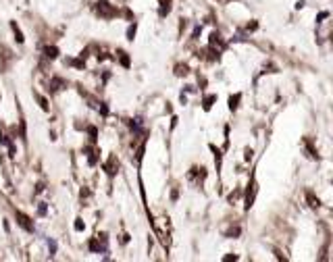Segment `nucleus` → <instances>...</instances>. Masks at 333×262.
<instances>
[{"label":"nucleus","instance_id":"29","mask_svg":"<svg viewBox=\"0 0 333 262\" xmlns=\"http://www.w3.org/2000/svg\"><path fill=\"white\" fill-rule=\"evenodd\" d=\"M40 191H44V183H38V187H36V194H40Z\"/></svg>","mask_w":333,"mask_h":262},{"label":"nucleus","instance_id":"2","mask_svg":"<svg viewBox=\"0 0 333 262\" xmlns=\"http://www.w3.org/2000/svg\"><path fill=\"white\" fill-rule=\"evenodd\" d=\"M15 218H17V225H19V227H23V229L28 231V233H33V221H31L28 214H23L21 210H17V212H15Z\"/></svg>","mask_w":333,"mask_h":262},{"label":"nucleus","instance_id":"8","mask_svg":"<svg viewBox=\"0 0 333 262\" xmlns=\"http://www.w3.org/2000/svg\"><path fill=\"white\" fill-rule=\"evenodd\" d=\"M56 56H58V48L56 46H46V48H44V58L55 60Z\"/></svg>","mask_w":333,"mask_h":262},{"label":"nucleus","instance_id":"6","mask_svg":"<svg viewBox=\"0 0 333 262\" xmlns=\"http://www.w3.org/2000/svg\"><path fill=\"white\" fill-rule=\"evenodd\" d=\"M117 169H119V162H117L115 156H111V158H109L107 162H104V171H107V173L111 175V177H112V175L117 173Z\"/></svg>","mask_w":333,"mask_h":262},{"label":"nucleus","instance_id":"10","mask_svg":"<svg viewBox=\"0 0 333 262\" xmlns=\"http://www.w3.org/2000/svg\"><path fill=\"white\" fill-rule=\"evenodd\" d=\"M11 29H13V33H15L17 44H23V42H25V38H23V33H21V29H19V25H17L15 21H11Z\"/></svg>","mask_w":333,"mask_h":262},{"label":"nucleus","instance_id":"9","mask_svg":"<svg viewBox=\"0 0 333 262\" xmlns=\"http://www.w3.org/2000/svg\"><path fill=\"white\" fill-rule=\"evenodd\" d=\"M117 58H119V63L123 65L125 69H129V67H131V60H129V56H127V52H125V50H117Z\"/></svg>","mask_w":333,"mask_h":262},{"label":"nucleus","instance_id":"26","mask_svg":"<svg viewBox=\"0 0 333 262\" xmlns=\"http://www.w3.org/2000/svg\"><path fill=\"white\" fill-rule=\"evenodd\" d=\"M256 27H258V23H256V21H254V23H250V25H248V31H254V29H256Z\"/></svg>","mask_w":333,"mask_h":262},{"label":"nucleus","instance_id":"19","mask_svg":"<svg viewBox=\"0 0 333 262\" xmlns=\"http://www.w3.org/2000/svg\"><path fill=\"white\" fill-rule=\"evenodd\" d=\"M98 150H94V152H90V158H87V162H90V164H96V162H98Z\"/></svg>","mask_w":333,"mask_h":262},{"label":"nucleus","instance_id":"28","mask_svg":"<svg viewBox=\"0 0 333 262\" xmlns=\"http://www.w3.org/2000/svg\"><path fill=\"white\" fill-rule=\"evenodd\" d=\"M223 260H225V262H229V260H238V256H235V254H233V256H231V254H229V256H225V258H223Z\"/></svg>","mask_w":333,"mask_h":262},{"label":"nucleus","instance_id":"25","mask_svg":"<svg viewBox=\"0 0 333 262\" xmlns=\"http://www.w3.org/2000/svg\"><path fill=\"white\" fill-rule=\"evenodd\" d=\"M252 154H254V152L250 150V148H246V156H244V158H246V160H250V158H252Z\"/></svg>","mask_w":333,"mask_h":262},{"label":"nucleus","instance_id":"21","mask_svg":"<svg viewBox=\"0 0 333 262\" xmlns=\"http://www.w3.org/2000/svg\"><path fill=\"white\" fill-rule=\"evenodd\" d=\"M87 133H90L92 142H96V137H98V131H96V127H87Z\"/></svg>","mask_w":333,"mask_h":262},{"label":"nucleus","instance_id":"15","mask_svg":"<svg viewBox=\"0 0 333 262\" xmlns=\"http://www.w3.org/2000/svg\"><path fill=\"white\" fill-rule=\"evenodd\" d=\"M136 31H138V25H136V23H131L129 27H127V40H129V42H134Z\"/></svg>","mask_w":333,"mask_h":262},{"label":"nucleus","instance_id":"4","mask_svg":"<svg viewBox=\"0 0 333 262\" xmlns=\"http://www.w3.org/2000/svg\"><path fill=\"white\" fill-rule=\"evenodd\" d=\"M87 248H90V252H94V254H100V252H107V246H104V241L100 237H92L90 243H87Z\"/></svg>","mask_w":333,"mask_h":262},{"label":"nucleus","instance_id":"11","mask_svg":"<svg viewBox=\"0 0 333 262\" xmlns=\"http://www.w3.org/2000/svg\"><path fill=\"white\" fill-rule=\"evenodd\" d=\"M208 148H210V150L215 152V162H217V171H221V160H223V154H221V150H219L217 146H213V144H210Z\"/></svg>","mask_w":333,"mask_h":262},{"label":"nucleus","instance_id":"14","mask_svg":"<svg viewBox=\"0 0 333 262\" xmlns=\"http://www.w3.org/2000/svg\"><path fill=\"white\" fill-rule=\"evenodd\" d=\"M213 102H217V94L206 96L204 102H202V108H204V110H210V106H213Z\"/></svg>","mask_w":333,"mask_h":262},{"label":"nucleus","instance_id":"17","mask_svg":"<svg viewBox=\"0 0 333 262\" xmlns=\"http://www.w3.org/2000/svg\"><path fill=\"white\" fill-rule=\"evenodd\" d=\"M306 198H308V202H310V206H312V208H319V206H321L319 198H314V196L310 194V191H308V194H306Z\"/></svg>","mask_w":333,"mask_h":262},{"label":"nucleus","instance_id":"20","mask_svg":"<svg viewBox=\"0 0 333 262\" xmlns=\"http://www.w3.org/2000/svg\"><path fill=\"white\" fill-rule=\"evenodd\" d=\"M225 235H227V237H238V235H240V227H233V229H229Z\"/></svg>","mask_w":333,"mask_h":262},{"label":"nucleus","instance_id":"22","mask_svg":"<svg viewBox=\"0 0 333 262\" xmlns=\"http://www.w3.org/2000/svg\"><path fill=\"white\" fill-rule=\"evenodd\" d=\"M190 175H198V167H194V169H192V173ZM206 177V171L204 169H200V179H204Z\"/></svg>","mask_w":333,"mask_h":262},{"label":"nucleus","instance_id":"16","mask_svg":"<svg viewBox=\"0 0 333 262\" xmlns=\"http://www.w3.org/2000/svg\"><path fill=\"white\" fill-rule=\"evenodd\" d=\"M175 73H177L179 77H181V75H188V73H190V67H188V65H177V67H175Z\"/></svg>","mask_w":333,"mask_h":262},{"label":"nucleus","instance_id":"18","mask_svg":"<svg viewBox=\"0 0 333 262\" xmlns=\"http://www.w3.org/2000/svg\"><path fill=\"white\" fill-rule=\"evenodd\" d=\"M33 96H36V100L40 102V106H42L44 110H48V100L44 98V96H40V94H33Z\"/></svg>","mask_w":333,"mask_h":262},{"label":"nucleus","instance_id":"12","mask_svg":"<svg viewBox=\"0 0 333 262\" xmlns=\"http://www.w3.org/2000/svg\"><path fill=\"white\" fill-rule=\"evenodd\" d=\"M171 13V0H161V11H159V15L161 17H166Z\"/></svg>","mask_w":333,"mask_h":262},{"label":"nucleus","instance_id":"5","mask_svg":"<svg viewBox=\"0 0 333 262\" xmlns=\"http://www.w3.org/2000/svg\"><path fill=\"white\" fill-rule=\"evenodd\" d=\"M250 189L246 191V210H250V206H252V202H254V196H256V183H254V177H252V183L248 185Z\"/></svg>","mask_w":333,"mask_h":262},{"label":"nucleus","instance_id":"3","mask_svg":"<svg viewBox=\"0 0 333 262\" xmlns=\"http://www.w3.org/2000/svg\"><path fill=\"white\" fill-rule=\"evenodd\" d=\"M63 87H67V81L63 79V77H52L50 83H48V92L55 94V92H60Z\"/></svg>","mask_w":333,"mask_h":262},{"label":"nucleus","instance_id":"23","mask_svg":"<svg viewBox=\"0 0 333 262\" xmlns=\"http://www.w3.org/2000/svg\"><path fill=\"white\" fill-rule=\"evenodd\" d=\"M83 229H85L83 221H82V218H77V221H75V231H83Z\"/></svg>","mask_w":333,"mask_h":262},{"label":"nucleus","instance_id":"27","mask_svg":"<svg viewBox=\"0 0 333 262\" xmlns=\"http://www.w3.org/2000/svg\"><path fill=\"white\" fill-rule=\"evenodd\" d=\"M38 212H40V214H46V204H40V208H38Z\"/></svg>","mask_w":333,"mask_h":262},{"label":"nucleus","instance_id":"1","mask_svg":"<svg viewBox=\"0 0 333 262\" xmlns=\"http://www.w3.org/2000/svg\"><path fill=\"white\" fill-rule=\"evenodd\" d=\"M96 13H98L102 19H115V17L119 15L117 6L111 4L109 0H100V2H96Z\"/></svg>","mask_w":333,"mask_h":262},{"label":"nucleus","instance_id":"24","mask_svg":"<svg viewBox=\"0 0 333 262\" xmlns=\"http://www.w3.org/2000/svg\"><path fill=\"white\" fill-rule=\"evenodd\" d=\"M48 246H50V254H55V252H56V243L50 239V241H48Z\"/></svg>","mask_w":333,"mask_h":262},{"label":"nucleus","instance_id":"13","mask_svg":"<svg viewBox=\"0 0 333 262\" xmlns=\"http://www.w3.org/2000/svg\"><path fill=\"white\" fill-rule=\"evenodd\" d=\"M240 100H242V94H233L231 98H229V110H238Z\"/></svg>","mask_w":333,"mask_h":262},{"label":"nucleus","instance_id":"7","mask_svg":"<svg viewBox=\"0 0 333 262\" xmlns=\"http://www.w3.org/2000/svg\"><path fill=\"white\" fill-rule=\"evenodd\" d=\"M210 46H219V50L225 48V42L221 40V33H219V31H213V33H210Z\"/></svg>","mask_w":333,"mask_h":262}]
</instances>
